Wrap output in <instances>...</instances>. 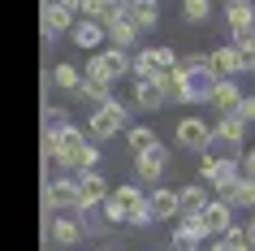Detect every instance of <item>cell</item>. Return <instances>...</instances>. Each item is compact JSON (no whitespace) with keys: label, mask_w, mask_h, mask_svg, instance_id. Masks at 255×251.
Segmentation results:
<instances>
[{"label":"cell","mask_w":255,"mask_h":251,"mask_svg":"<svg viewBox=\"0 0 255 251\" xmlns=\"http://www.w3.org/2000/svg\"><path fill=\"white\" fill-rule=\"evenodd\" d=\"M52 139L56 147V169H65V178H78V173H91L100 165V147L78 130V126H65L61 134H43Z\"/></svg>","instance_id":"6da1fadb"},{"label":"cell","mask_w":255,"mask_h":251,"mask_svg":"<svg viewBox=\"0 0 255 251\" xmlns=\"http://www.w3.org/2000/svg\"><path fill=\"white\" fill-rule=\"evenodd\" d=\"M130 69V56L117 52V48H108V52H95L91 61H87V69H82V78L95 82V87H113V82L121 78Z\"/></svg>","instance_id":"7a4b0ae2"},{"label":"cell","mask_w":255,"mask_h":251,"mask_svg":"<svg viewBox=\"0 0 255 251\" xmlns=\"http://www.w3.org/2000/svg\"><path fill=\"white\" fill-rule=\"evenodd\" d=\"M130 126V108L117 104V100H108L104 108H95L91 113V139H113Z\"/></svg>","instance_id":"3957f363"},{"label":"cell","mask_w":255,"mask_h":251,"mask_svg":"<svg viewBox=\"0 0 255 251\" xmlns=\"http://www.w3.org/2000/svg\"><path fill=\"white\" fill-rule=\"evenodd\" d=\"M199 178H203V182H208V186H216L221 195H225L229 186H234V182H238V178H242V165H238V160H216V156H208V152H203Z\"/></svg>","instance_id":"277c9868"},{"label":"cell","mask_w":255,"mask_h":251,"mask_svg":"<svg viewBox=\"0 0 255 251\" xmlns=\"http://www.w3.org/2000/svg\"><path fill=\"white\" fill-rule=\"evenodd\" d=\"M39 17H43V39H56V35L74 30V22H78V13H74V0H48Z\"/></svg>","instance_id":"5b68a950"},{"label":"cell","mask_w":255,"mask_h":251,"mask_svg":"<svg viewBox=\"0 0 255 251\" xmlns=\"http://www.w3.org/2000/svg\"><path fill=\"white\" fill-rule=\"evenodd\" d=\"M138 204H143V191H138V186L130 182V186H117V191H108V199L100 204V208H104V217H108V221L117 225V221H130V212H134Z\"/></svg>","instance_id":"8992f818"},{"label":"cell","mask_w":255,"mask_h":251,"mask_svg":"<svg viewBox=\"0 0 255 251\" xmlns=\"http://www.w3.org/2000/svg\"><path fill=\"white\" fill-rule=\"evenodd\" d=\"M208 69H212L221 82H234L238 74H247V56H242L234 43H225V48H212V52H208Z\"/></svg>","instance_id":"52a82bcc"},{"label":"cell","mask_w":255,"mask_h":251,"mask_svg":"<svg viewBox=\"0 0 255 251\" xmlns=\"http://www.w3.org/2000/svg\"><path fill=\"white\" fill-rule=\"evenodd\" d=\"M177 147L182 152H208L212 147V126L199 117H182L177 121Z\"/></svg>","instance_id":"ba28073f"},{"label":"cell","mask_w":255,"mask_h":251,"mask_svg":"<svg viewBox=\"0 0 255 251\" xmlns=\"http://www.w3.org/2000/svg\"><path fill=\"white\" fill-rule=\"evenodd\" d=\"M199 221H203V234L208 238H221L229 225H234V208L221 204V199H208V208L199 212Z\"/></svg>","instance_id":"9c48e42d"},{"label":"cell","mask_w":255,"mask_h":251,"mask_svg":"<svg viewBox=\"0 0 255 251\" xmlns=\"http://www.w3.org/2000/svg\"><path fill=\"white\" fill-rule=\"evenodd\" d=\"M164 169H169V147L164 143H156V147H147L143 156H134V173L143 178V182H156Z\"/></svg>","instance_id":"30bf717a"},{"label":"cell","mask_w":255,"mask_h":251,"mask_svg":"<svg viewBox=\"0 0 255 251\" xmlns=\"http://www.w3.org/2000/svg\"><path fill=\"white\" fill-rule=\"evenodd\" d=\"M74 182H78V208H100V204L108 199V182L95 169L91 173H78Z\"/></svg>","instance_id":"8fae6325"},{"label":"cell","mask_w":255,"mask_h":251,"mask_svg":"<svg viewBox=\"0 0 255 251\" xmlns=\"http://www.w3.org/2000/svg\"><path fill=\"white\" fill-rule=\"evenodd\" d=\"M43 204L48 208H78V182L74 178H52L43 186Z\"/></svg>","instance_id":"7c38bea8"},{"label":"cell","mask_w":255,"mask_h":251,"mask_svg":"<svg viewBox=\"0 0 255 251\" xmlns=\"http://www.w3.org/2000/svg\"><path fill=\"white\" fill-rule=\"evenodd\" d=\"M182 82H186V100H212V91L221 87V78H216L212 69H195V74H182Z\"/></svg>","instance_id":"4fadbf2b"},{"label":"cell","mask_w":255,"mask_h":251,"mask_svg":"<svg viewBox=\"0 0 255 251\" xmlns=\"http://www.w3.org/2000/svg\"><path fill=\"white\" fill-rule=\"evenodd\" d=\"M225 22H229V35L255 30V4H251V0H229V4H225Z\"/></svg>","instance_id":"5bb4252c"},{"label":"cell","mask_w":255,"mask_h":251,"mask_svg":"<svg viewBox=\"0 0 255 251\" xmlns=\"http://www.w3.org/2000/svg\"><path fill=\"white\" fill-rule=\"evenodd\" d=\"M126 17L134 22V30H151L160 22V9H156V0H126Z\"/></svg>","instance_id":"9a60e30c"},{"label":"cell","mask_w":255,"mask_h":251,"mask_svg":"<svg viewBox=\"0 0 255 251\" xmlns=\"http://www.w3.org/2000/svg\"><path fill=\"white\" fill-rule=\"evenodd\" d=\"M221 204H229V208H255V178H247V173H242L238 182L221 195Z\"/></svg>","instance_id":"2e32d148"},{"label":"cell","mask_w":255,"mask_h":251,"mask_svg":"<svg viewBox=\"0 0 255 251\" xmlns=\"http://www.w3.org/2000/svg\"><path fill=\"white\" fill-rule=\"evenodd\" d=\"M134 104H138V108H147V113L164 108V91H160V78H143V82H134Z\"/></svg>","instance_id":"e0dca14e"},{"label":"cell","mask_w":255,"mask_h":251,"mask_svg":"<svg viewBox=\"0 0 255 251\" xmlns=\"http://www.w3.org/2000/svg\"><path fill=\"white\" fill-rule=\"evenodd\" d=\"M208 208V191L203 186H182L177 191V217H199Z\"/></svg>","instance_id":"ac0fdd59"},{"label":"cell","mask_w":255,"mask_h":251,"mask_svg":"<svg viewBox=\"0 0 255 251\" xmlns=\"http://www.w3.org/2000/svg\"><path fill=\"white\" fill-rule=\"evenodd\" d=\"M212 139H225V143H242V139H247V121H242L238 113H221V117H216Z\"/></svg>","instance_id":"d6986e66"},{"label":"cell","mask_w":255,"mask_h":251,"mask_svg":"<svg viewBox=\"0 0 255 251\" xmlns=\"http://www.w3.org/2000/svg\"><path fill=\"white\" fill-rule=\"evenodd\" d=\"M104 35H108V39H113V48H117V52H126V48H130V43L138 39L134 22H130V17H126V13H121L117 22H108V26H104Z\"/></svg>","instance_id":"ffe728a7"},{"label":"cell","mask_w":255,"mask_h":251,"mask_svg":"<svg viewBox=\"0 0 255 251\" xmlns=\"http://www.w3.org/2000/svg\"><path fill=\"white\" fill-rule=\"evenodd\" d=\"M69 39L78 43V48H87V52H95V48L104 43V26H100V22H74Z\"/></svg>","instance_id":"44dd1931"},{"label":"cell","mask_w":255,"mask_h":251,"mask_svg":"<svg viewBox=\"0 0 255 251\" xmlns=\"http://www.w3.org/2000/svg\"><path fill=\"white\" fill-rule=\"evenodd\" d=\"M147 208H151V221H173L177 217V191H151Z\"/></svg>","instance_id":"7402d4cb"},{"label":"cell","mask_w":255,"mask_h":251,"mask_svg":"<svg viewBox=\"0 0 255 251\" xmlns=\"http://www.w3.org/2000/svg\"><path fill=\"white\" fill-rule=\"evenodd\" d=\"M48 238H52L56 247H74L82 238V230H78V221H65V217H52L48 221Z\"/></svg>","instance_id":"603a6c76"},{"label":"cell","mask_w":255,"mask_h":251,"mask_svg":"<svg viewBox=\"0 0 255 251\" xmlns=\"http://www.w3.org/2000/svg\"><path fill=\"white\" fill-rule=\"evenodd\" d=\"M208 104H216V113H238V104H242V91H238V82H221L212 91V100Z\"/></svg>","instance_id":"cb8c5ba5"},{"label":"cell","mask_w":255,"mask_h":251,"mask_svg":"<svg viewBox=\"0 0 255 251\" xmlns=\"http://www.w3.org/2000/svg\"><path fill=\"white\" fill-rule=\"evenodd\" d=\"M126 143H130V152H134V156H143V152H147V147H156L160 139H156V130H151V126H130V130H126Z\"/></svg>","instance_id":"d4e9b609"},{"label":"cell","mask_w":255,"mask_h":251,"mask_svg":"<svg viewBox=\"0 0 255 251\" xmlns=\"http://www.w3.org/2000/svg\"><path fill=\"white\" fill-rule=\"evenodd\" d=\"M52 82L61 87V91H78V87H82V69L69 65V61H61V65L52 69Z\"/></svg>","instance_id":"484cf974"},{"label":"cell","mask_w":255,"mask_h":251,"mask_svg":"<svg viewBox=\"0 0 255 251\" xmlns=\"http://www.w3.org/2000/svg\"><path fill=\"white\" fill-rule=\"evenodd\" d=\"M74 95H78L82 104H91V108H104L108 100H113V87H95V82H87V78H82V87H78Z\"/></svg>","instance_id":"4316f807"},{"label":"cell","mask_w":255,"mask_h":251,"mask_svg":"<svg viewBox=\"0 0 255 251\" xmlns=\"http://www.w3.org/2000/svg\"><path fill=\"white\" fill-rule=\"evenodd\" d=\"M104 225H108L104 208H78V230H87V234H104Z\"/></svg>","instance_id":"83f0119b"},{"label":"cell","mask_w":255,"mask_h":251,"mask_svg":"<svg viewBox=\"0 0 255 251\" xmlns=\"http://www.w3.org/2000/svg\"><path fill=\"white\" fill-rule=\"evenodd\" d=\"M160 91H164V104H169V100H186V82H182V74H177V69L160 74Z\"/></svg>","instance_id":"f1b7e54d"},{"label":"cell","mask_w":255,"mask_h":251,"mask_svg":"<svg viewBox=\"0 0 255 251\" xmlns=\"http://www.w3.org/2000/svg\"><path fill=\"white\" fill-rule=\"evenodd\" d=\"M216 243H225L229 251H251V243H247V225H229V230L216 238Z\"/></svg>","instance_id":"f546056e"},{"label":"cell","mask_w":255,"mask_h":251,"mask_svg":"<svg viewBox=\"0 0 255 251\" xmlns=\"http://www.w3.org/2000/svg\"><path fill=\"white\" fill-rule=\"evenodd\" d=\"M65 126H69V113H65V108H48V113H43V134H61V130H65Z\"/></svg>","instance_id":"4dcf8cb0"},{"label":"cell","mask_w":255,"mask_h":251,"mask_svg":"<svg viewBox=\"0 0 255 251\" xmlns=\"http://www.w3.org/2000/svg\"><path fill=\"white\" fill-rule=\"evenodd\" d=\"M208 13H212L208 0H182V17H186V22H203Z\"/></svg>","instance_id":"1f68e13d"},{"label":"cell","mask_w":255,"mask_h":251,"mask_svg":"<svg viewBox=\"0 0 255 251\" xmlns=\"http://www.w3.org/2000/svg\"><path fill=\"white\" fill-rule=\"evenodd\" d=\"M195 69H208V52H186L177 61V74H195Z\"/></svg>","instance_id":"d6a6232c"},{"label":"cell","mask_w":255,"mask_h":251,"mask_svg":"<svg viewBox=\"0 0 255 251\" xmlns=\"http://www.w3.org/2000/svg\"><path fill=\"white\" fill-rule=\"evenodd\" d=\"M126 225H134V230H147V225H151V208H147V199H143V204L130 212V221H126Z\"/></svg>","instance_id":"836d02e7"},{"label":"cell","mask_w":255,"mask_h":251,"mask_svg":"<svg viewBox=\"0 0 255 251\" xmlns=\"http://www.w3.org/2000/svg\"><path fill=\"white\" fill-rule=\"evenodd\" d=\"M238 117L247 121V126L255 121V95H242V104H238Z\"/></svg>","instance_id":"e575fe53"},{"label":"cell","mask_w":255,"mask_h":251,"mask_svg":"<svg viewBox=\"0 0 255 251\" xmlns=\"http://www.w3.org/2000/svg\"><path fill=\"white\" fill-rule=\"evenodd\" d=\"M238 165H242V173H247V178H255V147H251V152H247V156L238 160Z\"/></svg>","instance_id":"d590c367"},{"label":"cell","mask_w":255,"mask_h":251,"mask_svg":"<svg viewBox=\"0 0 255 251\" xmlns=\"http://www.w3.org/2000/svg\"><path fill=\"white\" fill-rule=\"evenodd\" d=\"M247 243H251V251H255V217H251V225H247Z\"/></svg>","instance_id":"8d00e7d4"},{"label":"cell","mask_w":255,"mask_h":251,"mask_svg":"<svg viewBox=\"0 0 255 251\" xmlns=\"http://www.w3.org/2000/svg\"><path fill=\"white\" fill-rule=\"evenodd\" d=\"M247 69H251V74H255V52H251V56H247Z\"/></svg>","instance_id":"74e56055"},{"label":"cell","mask_w":255,"mask_h":251,"mask_svg":"<svg viewBox=\"0 0 255 251\" xmlns=\"http://www.w3.org/2000/svg\"><path fill=\"white\" fill-rule=\"evenodd\" d=\"M169 251H173V247H169Z\"/></svg>","instance_id":"f35d334b"}]
</instances>
